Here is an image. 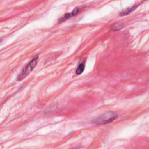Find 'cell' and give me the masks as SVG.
<instances>
[{"label": "cell", "instance_id": "cell-1", "mask_svg": "<svg viewBox=\"0 0 149 149\" xmlns=\"http://www.w3.org/2000/svg\"><path fill=\"white\" fill-rule=\"evenodd\" d=\"M38 56L36 55L22 69L21 72L19 73L16 78L17 81H21L25 77H26L36 66L38 63Z\"/></svg>", "mask_w": 149, "mask_h": 149}, {"label": "cell", "instance_id": "cell-3", "mask_svg": "<svg viewBox=\"0 0 149 149\" xmlns=\"http://www.w3.org/2000/svg\"><path fill=\"white\" fill-rule=\"evenodd\" d=\"M80 11V8H79V7H76L71 12H69V13H67L66 14H65L64 15H63L61 17H60L59 19H58V23H61L72 17H73V16L77 15Z\"/></svg>", "mask_w": 149, "mask_h": 149}, {"label": "cell", "instance_id": "cell-5", "mask_svg": "<svg viewBox=\"0 0 149 149\" xmlns=\"http://www.w3.org/2000/svg\"><path fill=\"white\" fill-rule=\"evenodd\" d=\"M84 69H85V63L84 62H82L77 67L76 69V74H81L83 72Z\"/></svg>", "mask_w": 149, "mask_h": 149}, {"label": "cell", "instance_id": "cell-7", "mask_svg": "<svg viewBox=\"0 0 149 149\" xmlns=\"http://www.w3.org/2000/svg\"><path fill=\"white\" fill-rule=\"evenodd\" d=\"M1 39H0V43H1Z\"/></svg>", "mask_w": 149, "mask_h": 149}, {"label": "cell", "instance_id": "cell-4", "mask_svg": "<svg viewBox=\"0 0 149 149\" xmlns=\"http://www.w3.org/2000/svg\"><path fill=\"white\" fill-rule=\"evenodd\" d=\"M137 6H138V5H137V6L134 5V6H132L131 8H127V9H126L123 10L122 12H120V14H119V15H120V16H123L127 15H129V13H132L133 11H134V10L137 8Z\"/></svg>", "mask_w": 149, "mask_h": 149}, {"label": "cell", "instance_id": "cell-2", "mask_svg": "<svg viewBox=\"0 0 149 149\" xmlns=\"http://www.w3.org/2000/svg\"><path fill=\"white\" fill-rule=\"evenodd\" d=\"M118 118L116 113L108 112H106L93 119V122L98 124H106L112 122Z\"/></svg>", "mask_w": 149, "mask_h": 149}, {"label": "cell", "instance_id": "cell-6", "mask_svg": "<svg viewBox=\"0 0 149 149\" xmlns=\"http://www.w3.org/2000/svg\"><path fill=\"white\" fill-rule=\"evenodd\" d=\"M122 27H123V26H122V25L120 24H118L115 25L114 26H113V27H112V29L113 30L116 31V30H119L122 29Z\"/></svg>", "mask_w": 149, "mask_h": 149}]
</instances>
